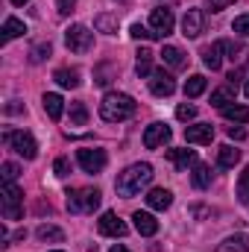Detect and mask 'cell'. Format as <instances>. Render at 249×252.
Wrapping results in <instances>:
<instances>
[{
	"instance_id": "cell-27",
	"label": "cell",
	"mask_w": 249,
	"mask_h": 252,
	"mask_svg": "<svg viewBox=\"0 0 249 252\" xmlns=\"http://www.w3.org/2000/svg\"><path fill=\"white\" fill-rule=\"evenodd\" d=\"M24 32H27V24H24V21H18V18H6V24H3V41L18 38V35H24Z\"/></svg>"
},
{
	"instance_id": "cell-30",
	"label": "cell",
	"mask_w": 249,
	"mask_h": 252,
	"mask_svg": "<svg viewBox=\"0 0 249 252\" xmlns=\"http://www.w3.org/2000/svg\"><path fill=\"white\" fill-rule=\"evenodd\" d=\"M35 235H38V241H53V244H62L64 241V232L56 229V226H38Z\"/></svg>"
},
{
	"instance_id": "cell-38",
	"label": "cell",
	"mask_w": 249,
	"mask_h": 252,
	"mask_svg": "<svg viewBox=\"0 0 249 252\" xmlns=\"http://www.w3.org/2000/svg\"><path fill=\"white\" fill-rule=\"evenodd\" d=\"M220 47H223V53H229V59H235L238 53H244V47L238 41H220Z\"/></svg>"
},
{
	"instance_id": "cell-46",
	"label": "cell",
	"mask_w": 249,
	"mask_h": 252,
	"mask_svg": "<svg viewBox=\"0 0 249 252\" xmlns=\"http://www.w3.org/2000/svg\"><path fill=\"white\" fill-rule=\"evenodd\" d=\"M121 3H129V0H121Z\"/></svg>"
},
{
	"instance_id": "cell-11",
	"label": "cell",
	"mask_w": 249,
	"mask_h": 252,
	"mask_svg": "<svg viewBox=\"0 0 249 252\" xmlns=\"http://www.w3.org/2000/svg\"><path fill=\"white\" fill-rule=\"evenodd\" d=\"M150 91H153L156 97H170V94L176 91V82H173V76H170L167 70H153V76H150Z\"/></svg>"
},
{
	"instance_id": "cell-10",
	"label": "cell",
	"mask_w": 249,
	"mask_h": 252,
	"mask_svg": "<svg viewBox=\"0 0 249 252\" xmlns=\"http://www.w3.org/2000/svg\"><path fill=\"white\" fill-rule=\"evenodd\" d=\"M97 229H100V235H109V238H124L126 235V223L115 214V211H106V214L97 220Z\"/></svg>"
},
{
	"instance_id": "cell-23",
	"label": "cell",
	"mask_w": 249,
	"mask_h": 252,
	"mask_svg": "<svg viewBox=\"0 0 249 252\" xmlns=\"http://www.w3.org/2000/svg\"><path fill=\"white\" fill-rule=\"evenodd\" d=\"M135 70H138V76H141V79H144V76H153V50H147V47H141V50H138Z\"/></svg>"
},
{
	"instance_id": "cell-33",
	"label": "cell",
	"mask_w": 249,
	"mask_h": 252,
	"mask_svg": "<svg viewBox=\"0 0 249 252\" xmlns=\"http://www.w3.org/2000/svg\"><path fill=\"white\" fill-rule=\"evenodd\" d=\"M238 199L241 202H249V164L244 167V173L238 179Z\"/></svg>"
},
{
	"instance_id": "cell-12",
	"label": "cell",
	"mask_w": 249,
	"mask_h": 252,
	"mask_svg": "<svg viewBox=\"0 0 249 252\" xmlns=\"http://www.w3.org/2000/svg\"><path fill=\"white\" fill-rule=\"evenodd\" d=\"M167 141H170V126L167 124H150L147 126V132H144V147L147 150H156V147H161Z\"/></svg>"
},
{
	"instance_id": "cell-45",
	"label": "cell",
	"mask_w": 249,
	"mask_h": 252,
	"mask_svg": "<svg viewBox=\"0 0 249 252\" xmlns=\"http://www.w3.org/2000/svg\"><path fill=\"white\" fill-rule=\"evenodd\" d=\"M12 3H15V6H24V3H27V0H12Z\"/></svg>"
},
{
	"instance_id": "cell-39",
	"label": "cell",
	"mask_w": 249,
	"mask_h": 252,
	"mask_svg": "<svg viewBox=\"0 0 249 252\" xmlns=\"http://www.w3.org/2000/svg\"><path fill=\"white\" fill-rule=\"evenodd\" d=\"M176 118H179V121H193V118H196V109L187 106V103H182V106L176 109Z\"/></svg>"
},
{
	"instance_id": "cell-18",
	"label": "cell",
	"mask_w": 249,
	"mask_h": 252,
	"mask_svg": "<svg viewBox=\"0 0 249 252\" xmlns=\"http://www.w3.org/2000/svg\"><path fill=\"white\" fill-rule=\"evenodd\" d=\"M238 161H241V150H235V147H229V144H223V147L217 150V167L229 170V167H235Z\"/></svg>"
},
{
	"instance_id": "cell-25",
	"label": "cell",
	"mask_w": 249,
	"mask_h": 252,
	"mask_svg": "<svg viewBox=\"0 0 249 252\" xmlns=\"http://www.w3.org/2000/svg\"><path fill=\"white\" fill-rule=\"evenodd\" d=\"M205 85H208V79H205L202 73H193V76L185 82V97H190V100H193V97H199V94L205 91Z\"/></svg>"
},
{
	"instance_id": "cell-15",
	"label": "cell",
	"mask_w": 249,
	"mask_h": 252,
	"mask_svg": "<svg viewBox=\"0 0 249 252\" xmlns=\"http://www.w3.org/2000/svg\"><path fill=\"white\" fill-rule=\"evenodd\" d=\"M132 220H135V229H138L144 238H153V235L158 232V220H156L150 211H135Z\"/></svg>"
},
{
	"instance_id": "cell-21",
	"label": "cell",
	"mask_w": 249,
	"mask_h": 252,
	"mask_svg": "<svg viewBox=\"0 0 249 252\" xmlns=\"http://www.w3.org/2000/svg\"><path fill=\"white\" fill-rule=\"evenodd\" d=\"M44 112L50 115V121H59L62 118V112H64V100L59 97V94H44Z\"/></svg>"
},
{
	"instance_id": "cell-1",
	"label": "cell",
	"mask_w": 249,
	"mask_h": 252,
	"mask_svg": "<svg viewBox=\"0 0 249 252\" xmlns=\"http://www.w3.org/2000/svg\"><path fill=\"white\" fill-rule=\"evenodd\" d=\"M150 179H153V164L138 161V164H129L124 173H118L115 190H118V196H126V199H129V196L141 193V188H147Z\"/></svg>"
},
{
	"instance_id": "cell-22",
	"label": "cell",
	"mask_w": 249,
	"mask_h": 252,
	"mask_svg": "<svg viewBox=\"0 0 249 252\" xmlns=\"http://www.w3.org/2000/svg\"><path fill=\"white\" fill-rule=\"evenodd\" d=\"M217 252H249V235H235V238H226Z\"/></svg>"
},
{
	"instance_id": "cell-37",
	"label": "cell",
	"mask_w": 249,
	"mask_h": 252,
	"mask_svg": "<svg viewBox=\"0 0 249 252\" xmlns=\"http://www.w3.org/2000/svg\"><path fill=\"white\" fill-rule=\"evenodd\" d=\"M53 173H56L59 179H64V176L70 173V161H67V158H56V161H53Z\"/></svg>"
},
{
	"instance_id": "cell-17",
	"label": "cell",
	"mask_w": 249,
	"mask_h": 252,
	"mask_svg": "<svg viewBox=\"0 0 249 252\" xmlns=\"http://www.w3.org/2000/svg\"><path fill=\"white\" fill-rule=\"evenodd\" d=\"M161 59H164L167 67H173V70H185V67H187V56L179 50V47H173V44H164Z\"/></svg>"
},
{
	"instance_id": "cell-5",
	"label": "cell",
	"mask_w": 249,
	"mask_h": 252,
	"mask_svg": "<svg viewBox=\"0 0 249 252\" xmlns=\"http://www.w3.org/2000/svg\"><path fill=\"white\" fill-rule=\"evenodd\" d=\"M0 202H3V217L6 220H21V214H24V193H21V188L15 182H6L3 185Z\"/></svg>"
},
{
	"instance_id": "cell-42",
	"label": "cell",
	"mask_w": 249,
	"mask_h": 252,
	"mask_svg": "<svg viewBox=\"0 0 249 252\" xmlns=\"http://www.w3.org/2000/svg\"><path fill=\"white\" fill-rule=\"evenodd\" d=\"M226 132H229L232 141H244V138H247V129H241V126H229Z\"/></svg>"
},
{
	"instance_id": "cell-43",
	"label": "cell",
	"mask_w": 249,
	"mask_h": 252,
	"mask_svg": "<svg viewBox=\"0 0 249 252\" xmlns=\"http://www.w3.org/2000/svg\"><path fill=\"white\" fill-rule=\"evenodd\" d=\"M112 252H129V250H126V247H121V244H118V247H112Z\"/></svg>"
},
{
	"instance_id": "cell-14",
	"label": "cell",
	"mask_w": 249,
	"mask_h": 252,
	"mask_svg": "<svg viewBox=\"0 0 249 252\" xmlns=\"http://www.w3.org/2000/svg\"><path fill=\"white\" fill-rule=\"evenodd\" d=\"M235 97H238V82H226V85H220V88L211 94V106L226 109L229 103H235Z\"/></svg>"
},
{
	"instance_id": "cell-2",
	"label": "cell",
	"mask_w": 249,
	"mask_h": 252,
	"mask_svg": "<svg viewBox=\"0 0 249 252\" xmlns=\"http://www.w3.org/2000/svg\"><path fill=\"white\" fill-rule=\"evenodd\" d=\"M135 100L124 94V91H109L106 97H103V103H100V118L103 121H109V124H121L126 118H132L135 115Z\"/></svg>"
},
{
	"instance_id": "cell-4",
	"label": "cell",
	"mask_w": 249,
	"mask_h": 252,
	"mask_svg": "<svg viewBox=\"0 0 249 252\" xmlns=\"http://www.w3.org/2000/svg\"><path fill=\"white\" fill-rule=\"evenodd\" d=\"M3 144L6 147H12L18 156H24L27 161H32L35 156H38V144H35V138L30 135V132H6L3 135Z\"/></svg>"
},
{
	"instance_id": "cell-34",
	"label": "cell",
	"mask_w": 249,
	"mask_h": 252,
	"mask_svg": "<svg viewBox=\"0 0 249 252\" xmlns=\"http://www.w3.org/2000/svg\"><path fill=\"white\" fill-rule=\"evenodd\" d=\"M129 32H132V38H158V35H156L150 27H144V24H132Z\"/></svg>"
},
{
	"instance_id": "cell-28",
	"label": "cell",
	"mask_w": 249,
	"mask_h": 252,
	"mask_svg": "<svg viewBox=\"0 0 249 252\" xmlns=\"http://www.w3.org/2000/svg\"><path fill=\"white\" fill-rule=\"evenodd\" d=\"M193 188L205 190L208 185H211V167H205V164H193Z\"/></svg>"
},
{
	"instance_id": "cell-8",
	"label": "cell",
	"mask_w": 249,
	"mask_h": 252,
	"mask_svg": "<svg viewBox=\"0 0 249 252\" xmlns=\"http://www.w3.org/2000/svg\"><path fill=\"white\" fill-rule=\"evenodd\" d=\"M150 30L158 35V38H167L173 32V12L170 9H153L150 15Z\"/></svg>"
},
{
	"instance_id": "cell-6",
	"label": "cell",
	"mask_w": 249,
	"mask_h": 252,
	"mask_svg": "<svg viewBox=\"0 0 249 252\" xmlns=\"http://www.w3.org/2000/svg\"><path fill=\"white\" fill-rule=\"evenodd\" d=\"M64 44H67V50H73V53H88L91 44H94V35H91L88 27L73 24V27L64 30Z\"/></svg>"
},
{
	"instance_id": "cell-3",
	"label": "cell",
	"mask_w": 249,
	"mask_h": 252,
	"mask_svg": "<svg viewBox=\"0 0 249 252\" xmlns=\"http://www.w3.org/2000/svg\"><path fill=\"white\" fill-rule=\"evenodd\" d=\"M100 190L97 188H73L67 190V211L70 214H91L100 205Z\"/></svg>"
},
{
	"instance_id": "cell-7",
	"label": "cell",
	"mask_w": 249,
	"mask_h": 252,
	"mask_svg": "<svg viewBox=\"0 0 249 252\" xmlns=\"http://www.w3.org/2000/svg\"><path fill=\"white\" fill-rule=\"evenodd\" d=\"M76 161H79V167L85 170V173H100L103 167H106V150H97V147H82V150H76Z\"/></svg>"
},
{
	"instance_id": "cell-26",
	"label": "cell",
	"mask_w": 249,
	"mask_h": 252,
	"mask_svg": "<svg viewBox=\"0 0 249 252\" xmlns=\"http://www.w3.org/2000/svg\"><path fill=\"white\" fill-rule=\"evenodd\" d=\"M94 27H97V32L115 35V32H118V15H97V18H94Z\"/></svg>"
},
{
	"instance_id": "cell-41",
	"label": "cell",
	"mask_w": 249,
	"mask_h": 252,
	"mask_svg": "<svg viewBox=\"0 0 249 252\" xmlns=\"http://www.w3.org/2000/svg\"><path fill=\"white\" fill-rule=\"evenodd\" d=\"M73 6H76V0H59V3H56L59 15H70V12H73Z\"/></svg>"
},
{
	"instance_id": "cell-36",
	"label": "cell",
	"mask_w": 249,
	"mask_h": 252,
	"mask_svg": "<svg viewBox=\"0 0 249 252\" xmlns=\"http://www.w3.org/2000/svg\"><path fill=\"white\" fill-rule=\"evenodd\" d=\"M0 170H3V182H15V179H18V173H21V170H18V164H12V161H6Z\"/></svg>"
},
{
	"instance_id": "cell-40",
	"label": "cell",
	"mask_w": 249,
	"mask_h": 252,
	"mask_svg": "<svg viewBox=\"0 0 249 252\" xmlns=\"http://www.w3.org/2000/svg\"><path fill=\"white\" fill-rule=\"evenodd\" d=\"M232 3H235V0H205V6H208L211 12H223V9L232 6Z\"/></svg>"
},
{
	"instance_id": "cell-44",
	"label": "cell",
	"mask_w": 249,
	"mask_h": 252,
	"mask_svg": "<svg viewBox=\"0 0 249 252\" xmlns=\"http://www.w3.org/2000/svg\"><path fill=\"white\" fill-rule=\"evenodd\" d=\"M244 94H247V100H249V79H247V85H244Z\"/></svg>"
},
{
	"instance_id": "cell-16",
	"label": "cell",
	"mask_w": 249,
	"mask_h": 252,
	"mask_svg": "<svg viewBox=\"0 0 249 252\" xmlns=\"http://www.w3.org/2000/svg\"><path fill=\"white\" fill-rule=\"evenodd\" d=\"M147 205L153 208V211H164V208H170L173 205V193L167 188H153L147 193Z\"/></svg>"
},
{
	"instance_id": "cell-35",
	"label": "cell",
	"mask_w": 249,
	"mask_h": 252,
	"mask_svg": "<svg viewBox=\"0 0 249 252\" xmlns=\"http://www.w3.org/2000/svg\"><path fill=\"white\" fill-rule=\"evenodd\" d=\"M232 30H235L238 35H244V38H249V15H241V18H235Z\"/></svg>"
},
{
	"instance_id": "cell-24",
	"label": "cell",
	"mask_w": 249,
	"mask_h": 252,
	"mask_svg": "<svg viewBox=\"0 0 249 252\" xmlns=\"http://www.w3.org/2000/svg\"><path fill=\"white\" fill-rule=\"evenodd\" d=\"M53 79H56L62 88H76V85H79V70H73V67H59V70L53 73Z\"/></svg>"
},
{
	"instance_id": "cell-31",
	"label": "cell",
	"mask_w": 249,
	"mask_h": 252,
	"mask_svg": "<svg viewBox=\"0 0 249 252\" xmlns=\"http://www.w3.org/2000/svg\"><path fill=\"white\" fill-rule=\"evenodd\" d=\"M70 124L73 126H85L88 124V109L82 103H70Z\"/></svg>"
},
{
	"instance_id": "cell-9",
	"label": "cell",
	"mask_w": 249,
	"mask_h": 252,
	"mask_svg": "<svg viewBox=\"0 0 249 252\" xmlns=\"http://www.w3.org/2000/svg\"><path fill=\"white\" fill-rule=\"evenodd\" d=\"M202 30H205L202 9H187L185 18H182V35L185 38H196V35H202Z\"/></svg>"
},
{
	"instance_id": "cell-47",
	"label": "cell",
	"mask_w": 249,
	"mask_h": 252,
	"mask_svg": "<svg viewBox=\"0 0 249 252\" xmlns=\"http://www.w3.org/2000/svg\"><path fill=\"white\" fill-rule=\"evenodd\" d=\"M53 252H62V250H53Z\"/></svg>"
},
{
	"instance_id": "cell-32",
	"label": "cell",
	"mask_w": 249,
	"mask_h": 252,
	"mask_svg": "<svg viewBox=\"0 0 249 252\" xmlns=\"http://www.w3.org/2000/svg\"><path fill=\"white\" fill-rule=\"evenodd\" d=\"M44 56H50V41H41V44H35V47L30 50V62L32 64L44 62Z\"/></svg>"
},
{
	"instance_id": "cell-29",
	"label": "cell",
	"mask_w": 249,
	"mask_h": 252,
	"mask_svg": "<svg viewBox=\"0 0 249 252\" xmlns=\"http://www.w3.org/2000/svg\"><path fill=\"white\" fill-rule=\"evenodd\" d=\"M220 112H223V118L232 121V124H247L249 121V109L247 106H226V109H220Z\"/></svg>"
},
{
	"instance_id": "cell-20",
	"label": "cell",
	"mask_w": 249,
	"mask_h": 252,
	"mask_svg": "<svg viewBox=\"0 0 249 252\" xmlns=\"http://www.w3.org/2000/svg\"><path fill=\"white\" fill-rule=\"evenodd\" d=\"M167 158L179 167V170H185L190 164H196V153L193 150H167Z\"/></svg>"
},
{
	"instance_id": "cell-13",
	"label": "cell",
	"mask_w": 249,
	"mask_h": 252,
	"mask_svg": "<svg viewBox=\"0 0 249 252\" xmlns=\"http://www.w3.org/2000/svg\"><path fill=\"white\" fill-rule=\"evenodd\" d=\"M211 138H214V126L211 124L185 126V141L187 144H211Z\"/></svg>"
},
{
	"instance_id": "cell-19",
	"label": "cell",
	"mask_w": 249,
	"mask_h": 252,
	"mask_svg": "<svg viewBox=\"0 0 249 252\" xmlns=\"http://www.w3.org/2000/svg\"><path fill=\"white\" fill-rule=\"evenodd\" d=\"M223 47H220V41H214L211 47H205L202 50V62H205V67H211V70H220L223 67Z\"/></svg>"
}]
</instances>
